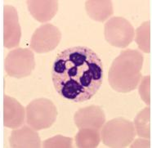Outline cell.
I'll list each match as a JSON object with an SVG mask.
<instances>
[{"label": "cell", "instance_id": "cell-12", "mask_svg": "<svg viewBox=\"0 0 152 148\" xmlns=\"http://www.w3.org/2000/svg\"><path fill=\"white\" fill-rule=\"evenodd\" d=\"M26 3L30 14L39 22L53 19L58 9V2L55 0H31Z\"/></svg>", "mask_w": 152, "mask_h": 148}, {"label": "cell", "instance_id": "cell-3", "mask_svg": "<svg viewBox=\"0 0 152 148\" xmlns=\"http://www.w3.org/2000/svg\"><path fill=\"white\" fill-rule=\"evenodd\" d=\"M101 129V140L109 147H126L132 143L136 137L133 123L123 117L109 120Z\"/></svg>", "mask_w": 152, "mask_h": 148}, {"label": "cell", "instance_id": "cell-2", "mask_svg": "<svg viewBox=\"0 0 152 148\" xmlns=\"http://www.w3.org/2000/svg\"><path fill=\"white\" fill-rule=\"evenodd\" d=\"M143 60V55L138 50L122 51L110 67V86L116 92L123 93L135 90L142 78Z\"/></svg>", "mask_w": 152, "mask_h": 148}, {"label": "cell", "instance_id": "cell-14", "mask_svg": "<svg viewBox=\"0 0 152 148\" xmlns=\"http://www.w3.org/2000/svg\"><path fill=\"white\" fill-rule=\"evenodd\" d=\"M77 147L94 148L101 142V132L96 128H80L75 137Z\"/></svg>", "mask_w": 152, "mask_h": 148}, {"label": "cell", "instance_id": "cell-9", "mask_svg": "<svg viewBox=\"0 0 152 148\" xmlns=\"http://www.w3.org/2000/svg\"><path fill=\"white\" fill-rule=\"evenodd\" d=\"M74 121L79 129L90 128L101 130L106 122V115L98 106H88L75 112Z\"/></svg>", "mask_w": 152, "mask_h": 148}, {"label": "cell", "instance_id": "cell-4", "mask_svg": "<svg viewBox=\"0 0 152 148\" xmlns=\"http://www.w3.org/2000/svg\"><path fill=\"white\" fill-rule=\"evenodd\" d=\"M56 117V106L49 99H34L26 106V123L36 131L49 128L55 123Z\"/></svg>", "mask_w": 152, "mask_h": 148}, {"label": "cell", "instance_id": "cell-15", "mask_svg": "<svg viewBox=\"0 0 152 148\" xmlns=\"http://www.w3.org/2000/svg\"><path fill=\"white\" fill-rule=\"evenodd\" d=\"M134 128L136 134L139 137L146 139L151 138V107H145L142 110L134 119Z\"/></svg>", "mask_w": 152, "mask_h": 148}, {"label": "cell", "instance_id": "cell-11", "mask_svg": "<svg viewBox=\"0 0 152 148\" xmlns=\"http://www.w3.org/2000/svg\"><path fill=\"white\" fill-rule=\"evenodd\" d=\"M11 147H40L41 140L39 133L28 126H22L12 131L9 137Z\"/></svg>", "mask_w": 152, "mask_h": 148}, {"label": "cell", "instance_id": "cell-19", "mask_svg": "<svg viewBox=\"0 0 152 148\" xmlns=\"http://www.w3.org/2000/svg\"><path fill=\"white\" fill-rule=\"evenodd\" d=\"M133 142L131 143L130 147H151V142L147 140L144 139H137V140H133Z\"/></svg>", "mask_w": 152, "mask_h": 148}, {"label": "cell", "instance_id": "cell-16", "mask_svg": "<svg viewBox=\"0 0 152 148\" xmlns=\"http://www.w3.org/2000/svg\"><path fill=\"white\" fill-rule=\"evenodd\" d=\"M151 25L150 21H145L136 30L135 42L139 48L144 53H149L151 51Z\"/></svg>", "mask_w": 152, "mask_h": 148}, {"label": "cell", "instance_id": "cell-1", "mask_svg": "<svg viewBox=\"0 0 152 148\" xmlns=\"http://www.w3.org/2000/svg\"><path fill=\"white\" fill-rule=\"evenodd\" d=\"M52 81L57 93L64 99L75 103L88 101L102 84V62L88 47L66 48L53 62Z\"/></svg>", "mask_w": 152, "mask_h": 148}, {"label": "cell", "instance_id": "cell-5", "mask_svg": "<svg viewBox=\"0 0 152 148\" xmlns=\"http://www.w3.org/2000/svg\"><path fill=\"white\" fill-rule=\"evenodd\" d=\"M35 67L33 52L29 48H18L10 51L4 60V69L10 77L24 78L29 76Z\"/></svg>", "mask_w": 152, "mask_h": 148}, {"label": "cell", "instance_id": "cell-6", "mask_svg": "<svg viewBox=\"0 0 152 148\" xmlns=\"http://www.w3.org/2000/svg\"><path fill=\"white\" fill-rule=\"evenodd\" d=\"M106 42L111 46L124 48L134 39V28L129 21L121 17H111L104 26Z\"/></svg>", "mask_w": 152, "mask_h": 148}, {"label": "cell", "instance_id": "cell-13", "mask_svg": "<svg viewBox=\"0 0 152 148\" xmlns=\"http://www.w3.org/2000/svg\"><path fill=\"white\" fill-rule=\"evenodd\" d=\"M88 15L91 19L103 22L114 13L112 2L109 0H90L85 3Z\"/></svg>", "mask_w": 152, "mask_h": 148}, {"label": "cell", "instance_id": "cell-7", "mask_svg": "<svg viewBox=\"0 0 152 148\" xmlns=\"http://www.w3.org/2000/svg\"><path fill=\"white\" fill-rule=\"evenodd\" d=\"M61 40V33L57 27L52 24H44L34 32L30 47L37 53H48L58 46Z\"/></svg>", "mask_w": 152, "mask_h": 148}, {"label": "cell", "instance_id": "cell-10", "mask_svg": "<svg viewBox=\"0 0 152 148\" xmlns=\"http://www.w3.org/2000/svg\"><path fill=\"white\" fill-rule=\"evenodd\" d=\"M26 120V110L17 99L4 96V125L16 129L21 127Z\"/></svg>", "mask_w": 152, "mask_h": 148}, {"label": "cell", "instance_id": "cell-18", "mask_svg": "<svg viewBox=\"0 0 152 148\" xmlns=\"http://www.w3.org/2000/svg\"><path fill=\"white\" fill-rule=\"evenodd\" d=\"M151 78L150 75L143 77L142 80L141 81L140 87H139L140 96L143 100V102L146 103L147 105H150L151 103Z\"/></svg>", "mask_w": 152, "mask_h": 148}, {"label": "cell", "instance_id": "cell-8", "mask_svg": "<svg viewBox=\"0 0 152 148\" xmlns=\"http://www.w3.org/2000/svg\"><path fill=\"white\" fill-rule=\"evenodd\" d=\"M21 38L17 9L11 5L4 7V46L13 48L19 45Z\"/></svg>", "mask_w": 152, "mask_h": 148}, {"label": "cell", "instance_id": "cell-17", "mask_svg": "<svg viewBox=\"0 0 152 148\" xmlns=\"http://www.w3.org/2000/svg\"><path fill=\"white\" fill-rule=\"evenodd\" d=\"M72 138L57 135L53 138H48L43 142V147H72Z\"/></svg>", "mask_w": 152, "mask_h": 148}]
</instances>
